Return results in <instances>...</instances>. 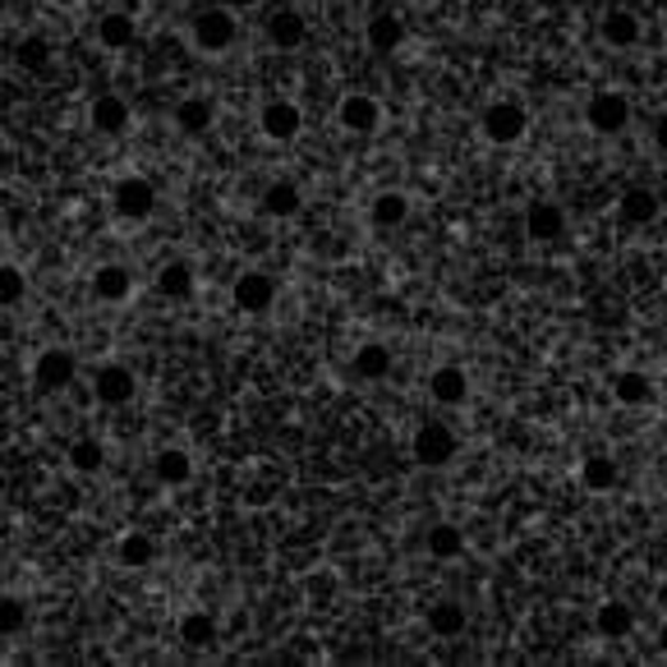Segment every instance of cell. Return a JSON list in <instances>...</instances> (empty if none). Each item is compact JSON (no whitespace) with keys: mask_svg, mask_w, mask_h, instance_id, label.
<instances>
[{"mask_svg":"<svg viewBox=\"0 0 667 667\" xmlns=\"http://www.w3.org/2000/svg\"><path fill=\"white\" fill-rule=\"evenodd\" d=\"M189 42H194V51H203V56H226V51L240 42V19L230 10H221V6L203 10L189 23Z\"/></svg>","mask_w":667,"mask_h":667,"instance_id":"obj_1","label":"cell"},{"mask_svg":"<svg viewBox=\"0 0 667 667\" xmlns=\"http://www.w3.org/2000/svg\"><path fill=\"white\" fill-rule=\"evenodd\" d=\"M584 124L594 130L599 139H617L626 134V124H631V97L617 92V88H603L584 101Z\"/></svg>","mask_w":667,"mask_h":667,"instance_id":"obj_2","label":"cell"},{"mask_svg":"<svg viewBox=\"0 0 667 667\" xmlns=\"http://www.w3.org/2000/svg\"><path fill=\"white\" fill-rule=\"evenodd\" d=\"M111 208L120 221H147L152 208H157V189H152L143 175H124L111 189Z\"/></svg>","mask_w":667,"mask_h":667,"instance_id":"obj_3","label":"cell"},{"mask_svg":"<svg viewBox=\"0 0 667 667\" xmlns=\"http://www.w3.org/2000/svg\"><path fill=\"white\" fill-rule=\"evenodd\" d=\"M74 378H79V359H74V350H65V346H46V350L33 359L37 392H65Z\"/></svg>","mask_w":667,"mask_h":667,"instance_id":"obj_4","label":"cell"},{"mask_svg":"<svg viewBox=\"0 0 667 667\" xmlns=\"http://www.w3.org/2000/svg\"><path fill=\"white\" fill-rule=\"evenodd\" d=\"M525 130H529V111L521 107V101H493V107L483 111V134H489V143H497V147L521 143Z\"/></svg>","mask_w":667,"mask_h":667,"instance_id":"obj_5","label":"cell"},{"mask_svg":"<svg viewBox=\"0 0 667 667\" xmlns=\"http://www.w3.org/2000/svg\"><path fill=\"white\" fill-rule=\"evenodd\" d=\"M259 130L272 143H291L304 130V111L295 107L291 97H272V101H263V111H259Z\"/></svg>","mask_w":667,"mask_h":667,"instance_id":"obj_6","label":"cell"},{"mask_svg":"<svg viewBox=\"0 0 667 667\" xmlns=\"http://www.w3.org/2000/svg\"><path fill=\"white\" fill-rule=\"evenodd\" d=\"M88 120H92V130H97V134L120 139V134L134 124V111H130V101H124L120 92H101V97H92Z\"/></svg>","mask_w":667,"mask_h":667,"instance_id":"obj_7","label":"cell"},{"mask_svg":"<svg viewBox=\"0 0 667 667\" xmlns=\"http://www.w3.org/2000/svg\"><path fill=\"white\" fill-rule=\"evenodd\" d=\"M230 295H236V304L244 314H267L272 304H276V281L267 276V272H240L236 276V286H230Z\"/></svg>","mask_w":667,"mask_h":667,"instance_id":"obj_8","label":"cell"},{"mask_svg":"<svg viewBox=\"0 0 667 667\" xmlns=\"http://www.w3.org/2000/svg\"><path fill=\"white\" fill-rule=\"evenodd\" d=\"M451 456H456V433L447 424H424L415 433V460L428 470H438V466H451Z\"/></svg>","mask_w":667,"mask_h":667,"instance_id":"obj_9","label":"cell"},{"mask_svg":"<svg viewBox=\"0 0 667 667\" xmlns=\"http://www.w3.org/2000/svg\"><path fill=\"white\" fill-rule=\"evenodd\" d=\"M139 392V378L134 369H124V364H101L97 369V382H92V396L101 405H130Z\"/></svg>","mask_w":667,"mask_h":667,"instance_id":"obj_10","label":"cell"},{"mask_svg":"<svg viewBox=\"0 0 667 667\" xmlns=\"http://www.w3.org/2000/svg\"><path fill=\"white\" fill-rule=\"evenodd\" d=\"M561 230H567V212H561V203L553 198H538L525 208V236L538 240V244H553L561 240Z\"/></svg>","mask_w":667,"mask_h":667,"instance_id":"obj_11","label":"cell"},{"mask_svg":"<svg viewBox=\"0 0 667 667\" xmlns=\"http://www.w3.org/2000/svg\"><path fill=\"white\" fill-rule=\"evenodd\" d=\"M337 120H341L346 134H373L382 124V107H378V97H369V92H350V97H341Z\"/></svg>","mask_w":667,"mask_h":667,"instance_id":"obj_12","label":"cell"},{"mask_svg":"<svg viewBox=\"0 0 667 667\" xmlns=\"http://www.w3.org/2000/svg\"><path fill=\"white\" fill-rule=\"evenodd\" d=\"M599 37L612 51H631V46H639V37H645V23H639L635 10H608L603 23H599Z\"/></svg>","mask_w":667,"mask_h":667,"instance_id":"obj_13","label":"cell"},{"mask_svg":"<svg viewBox=\"0 0 667 667\" xmlns=\"http://www.w3.org/2000/svg\"><path fill=\"white\" fill-rule=\"evenodd\" d=\"M134 295V272L120 267V263H101L92 272V299L97 304H124Z\"/></svg>","mask_w":667,"mask_h":667,"instance_id":"obj_14","label":"cell"},{"mask_svg":"<svg viewBox=\"0 0 667 667\" xmlns=\"http://www.w3.org/2000/svg\"><path fill=\"white\" fill-rule=\"evenodd\" d=\"M428 396L438 401V405H466V401H470V373L460 369V364L433 369V378H428Z\"/></svg>","mask_w":667,"mask_h":667,"instance_id":"obj_15","label":"cell"},{"mask_svg":"<svg viewBox=\"0 0 667 667\" xmlns=\"http://www.w3.org/2000/svg\"><path fill=\"white\" fill-rule=\"evenodd\" d=\"M217 124V107H212V97H185L175 107V130L185 134V139H203Z\"/></svg>","mask_w":667,"mask_h":667,"instance_id":"obj_16","label":"cell"},{"mask_svg":"<svg viewBox=\"0 0 667 667\" xmlns=\"http://www.w3.org/2000/svg\"><path fill=\"white\" fill-rule=\"evenodd\" d=\"M152 479H157L162 489H185V483L194 479V456L185 447L157 451V460H152Z\"/></svg>","mask_w":667,"mask_h":667,"instance_id":"obj_17","label":"cell"},{"mask_svg":"<svg viewBox=\"0 0 667 667\" xmlns=\"http://www.w3.org/2000/svg\"><path fill=\"white\" fill-rule=\"evenodd\" d=\"M134 37H139L134 14H124V10H107V14L97 19V42H101V51H130V46H134Z\"/></svg>","mask_w":667,"mask_h":667,"instance_id":"obj_18","label":"cell"},{"mask_svg":"<svg viewBox=\"0 0 667 667\" xmlns=\"http://www.w3.org/2000/svg\"><path fill=\"white\" fill-rule=\"evenodd\" d=\"M263 33H267V42H272L276 51H299L304 37H309V23H304L299 10H276V14L267 19Z\"/></svg>","mask_w":667,"mask_h":667,"instance_id":"obj_19","label":"cell"},{"mask_svg":"<svg viewBox=\"0 0 667 667\" xmlns=\"http://www.w3.org/2000/svg\"><path fill=\"white\" fill-rule=\"evenodd\" d=\"M424 626L438 635V639H456V635H466V626H470V617H466V608L460 603H451V599H438L428 612H424Z\"/></svg>","mask_w":667,"mask_h":667,"instance_id":"obj_20","label":"cell"},{"mask_svg":"<svg viewBox=\"0 0 667 667\" xmlns=\"http://www.w3.org/2000/svg\"><path fill=\"white\" fill-rule=\"evenodd\" d=\"M364 37H369V46L378 51V56H392V51H401V42H405V19L382 10V14H373V19H369Z\"/></svg>","mask_w":667,"mask_h":667,"instance_id":"obj_21","label":"cell"},{"mask_svg":"<svg viewBox=\"0 0 667 667\" xmlns=\"http://www.w3.org/2000/svg\"><path fill=\"white\" fill-rule=\"evenodd\" d=\"M612 396H617V405H654V378L639 373V369H622L617 378H612Z\"/></svg>","mask_w":667,"mask_h":667,"instance_id":"obj_22","label":"cell"},{"mask_svg":"<svg viewBox=\"0 0 667 667\" xmlns=\"http://www.w3.org/2000/svg\"><path fill=\"white\" fill-rule=\"evenodd\" d=\"M116 557H120L124 571H143V567H152V561H157V538L143 534V529L124 534L120 544H116Z\"/></svg>","mask_w":667,"mask_h":667,"instance_id":"obj_23","label":"cell"},{"mask_svg":"<svg viewBox=\"0 0 667 667\" xmlns=\"http://www.w3.org/2000/svg\"><path fill=\"white\" fill-rule=\"evenodd\" d=\"M617 217H622L626 226H649V221L658 217V194H654V189H645V185L626 189V194L617 198Z\"/></svg>","mask_w":667,"mask_h":667,"instance_id":"obj_24","label":"cell"},{"mask_svg":"<svg viewBox=\"0 0 667 667\" xmlns=\"http://www.w3.org/2000/svg\"><path fill=\"white\" fill-rule=\"evenodd\" d=\"M157 295L162 299H171V304H185V299H194V267L189 263H166L162 272H157Z\"/></svg>","mask_w":667,"mask_h":667,"instance_id":"obj_25","label":"cell"},{"mask_svg":"<svg viewBox=\"0 0 667 667\" xmlns=\"http://www.w3.org/2000/svg\"><path fill=\"white\" fill-rule=\"evenodd\" d=\"M580 483L589 493H612L622 483V466L612 456H589L584 466H580Z\"/></svg>","mask_w":667,"mask_h":667,"instance_id":"obj_26","label":"cell"},{"mask_svg":"<svg viewBox=\"0 0 667 667\" xmlns=\"http://www.w3.org/2000/svg\"><path fill=\"white\" fill-rule=\"evenodd\" d=\"M594 626H599L603 639H626V635L635 631V612H631V603L612 599V603H603V608L594 612Z\"/></svg>","mask_w":667,"mask_h":667,"instance_id":"obj_27","label":"cell"},{"mask_svg":"<svg viewBox=\"0 0 667 667\" xmlns=\"http://www.w3.org/2000/svg\"><path fill=\"white\" fill-rule=\"evenodd\" d=\"M350 369L359 373V378H369V382H378V378H387L392 373V350L382 346V341H364L354 350V359H350Z\"/></svg>","mask_w":667,"mask_h":667,"instance_id":"obj_28","label":"cell"},{"mask_svg":"<svg viewBox=\"0 0 667 667\" xmlns=\"http://www.w3.org/2000/svg\"><path fill=\"white\" fill-rule=\"evenodd\" d=\"M51 56H56V46H51V37H46V33H29V37H19V46H14V65H19L23 74L46 69V65H51Z\"/></svg>","mask_w":667,"mask_h":667,"instance_id":"obj_29","label":"cell"},{"mask_svg":"<svg viewBox=\"0 0 667 667\" xmlns=\"http://www.w3.org/2000/svg\"><path fill=\"white\" fill-rule=\"evenodd\" d=\"M299 208H304L299 185H291V179H276V185H267V194H263V212H267V217L286 221V217H295Z\"/></svg>","mask_w":667,"mask_h":667,"instance_id":"obj_30","label":"cell"},{"mask_svg":"<svg viewBox=\"0 0 667 667\" xmlns=\"http://www.w3.org/2000/svg\"><path fill=\"white\" fill-rule=\"evenodd\" d=\"M179 639H185L189 649H212L217 645V617L212 612H185V617H179Z\"/></svg>","mask_w":667,"mask_h":667,"instance_id":"obj_31","label":"cell"},{"mask_svg":"<svg viewBox=\"0 0 667 667\" xmlns=\"http://www.w3.org/2000/svg\"><path fill=\"white\" fill-rule=\"evenodd\" d=\"M424 548H428V557H438V561H451V557H460L466 553V534H460L456 525H433L428 534H424Z\"/></svg>","mask_w":667,"mask_h":667,"instance_id":"obj_32","label":"cell"},{"mask_svg":"<svg viewBox=\"0 0 667 667\" xmlns=\"http://www.w3.org/2000/svg\"><path fill=\"white\" fill-rule=\"evenodd\" d=\"M405 217H409L405 194H378V198L369 203V221H373L378 230H396Z\"/></svg>","mask_w":667,"mask_h":667,"instance_id":"obj_33","label":"cell"},{"mask_svg":"<svg viewBox=\"0 0 667 667\" xmlns=\"http://www.w3.org/2000/svg\"><path fill=\"white\" fill-rule=\"evenodd\" d=\"M101 466H107V447H101L97 438H84L69 447V470L74 474H97Z\"/></svg>","mask_w":667,"mask_h":667,"instance_id":"obj_34","label":"cell"},{"mask_svg":"<svg viewBox=\"0 0 667 667\" xmlns=\"http://www.w3.org/2000/svg\"><path fill=\"white\" fill-rule=\"evenodd\" d=\"M23 295H29V276H23L14 263H6L0 267V299H6V309L23 304Z\"/></svg>","mask_w":667,"mask_h":667,"instance_id":"obj_35","label":"cell"},{"mask_svg":"<svg viewBox=\"0 0 667 667\" xmlns=\"http://www.w3.org/2000/svg\"><path fill=\"white\" fill-rule=\"evenodd\" d=\"M0 626H6V635H19L29 626V608H23L19 594H6V603H0Z\"/></svg>","mask_w":667,"mask_h":667,"instance_id":"obj_36","label":"cell"},{"mask_svg":"<svg viewBox=\"0 0 667 667\" xmlns=\"http://www.w3.org/2000/svg\"><path fill=\"white\" fill-rule=\"evenodd\" d=\"M309 599L322 608L331 599V576H309Z\"/></svg>","mask_w":667,"mask_h":667,"instance_id":"obj_37","label":"cell"},{"mask_svg":"<svg viewBox=\"0 0 667 667\" xmlns=\"http://www.w3.org/2000/svg\"><path fill=\"white\" fill-rule=\"evenodd\" d=\"M654 147L663 152V157H667V111L654 120Z\"/></svg>","mask_w":667,"mask_h":667,"instance_id":"obj_38","label":"cell"},{"mask_svg":"<svg viewBox=\"0 0 667 667\" xmlns=\"http://www.w3.org/2000/svg\"><path fill=\"white\" fill-rule=\"evenodd\" d=\"M658 649H663V654H667V622H663V626H658Z\"/></svg>","mask_w":667,"mask_h":667,"instance_id":"obj_39","label":"cell"},{"mask_svg":"<svg viewBox=\"0 0 667 667\" xmlns=\"http://www.w3.org/2000/svg\"><path fill=\"white\" fill-rule=\"evenodd\" d=\"M663 309H667V304H663Z\"/></svg>","mask_w":667,"mask_h":667,"instance_id":"obj_40","label":"cell"}]
</instances>
